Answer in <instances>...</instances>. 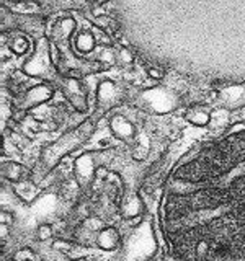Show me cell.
Here are the masks:
<instances>
[{"instance_id": "cell-1", "label": "cell", "mask_w": 245, "mask_h": 261, "mask_svg": "<svg viewBox=\"0 0 245 261\" xmlns=\"http://www.w3.org/2000/svg\"><path fill=\"white\" fill-rule=\"evenodd\" d=\"M162 227L178 261H245V126L177 163L163 190Z\"/></svg>"}, {"instance_id": "cell-2", "label": "cell", "mask_w": 245, "mask_h": 261, "mask_svg": "<svg viewBox=\"0 0 245 261\" xmlns=\"http://www.w3.org/2000/svg\"><path fill=\"white\" fill-rule=\"evenodd\" d=\"M96 124H98V121L92 116L85 119L84 122H80L77 127H74L69 133L62 134L59 139H56L54 142L47 144L44 149L41 150L35 168L31 170V178L43 179L44 176H47L62 162L64 157H67L72 152L80 149V147L93 136Z\"/></svg>"}, {"instance_id": "cell-3", "label": "cell", "mask_w": 245, "mask_h": 261, "mask_svg": "<svg viewBox=\"0 0 245 261\" xmlns=\"http://www.w3.org/2000/svg\"><path fill=\"white\" fill-rule=\"evenodd\" d=\"M131 101L134 106L141 108L145 113L151 114H168L175 111L182 105V98L177 92L167 87H152L145 90H139L133 96Z\"/></svg>"}, {"instance_id": "cell-4", "label": "cell", "mask_w": 245, "mask_h": 261, "mask_svg": "<svg viewBox=\"0 0 245 261\" xmlns=\"http://www.w3.org/2000/svg\"><path fill=\"white\" fill-rule=\"evenodd\" d=\"M23 72L30 77H41L44 80H57V65L53 61V44L49 38L41 36L36 39L35 53L24 62Z\"/></svg>"}, {"instance_id": "cell-5", "label": "cell", "mask_w": 245, "mask_h": 261, "mask_svg": "<svg viewBox=\"0 0 245 261\" xmlns=\"http://www.w3.org/2000/svg\"><path fill=\"white\" fill-rule=\"evenodd\" d=\"M126 96H128L126 90L121 85H118L116 82L113 80L100 82L96 90V106H95L93 118L96 121H100L106 113H110L111 110L118 108L119 105L125 103Z\"/></svg>"}, {"instance_id": "cell-6", "label": "cell", "mask_w": 245, "mask_h": 261, "mask_svg": "<svg viewBox=\"0 0 245 261\" xmlns=\"http://www.w3.org/2000/svg\"><path fill=\"white\" fill-rule=\"evenodd\" d=\"M103 157L102 150H92V152H84L74 163V175L79 186L82 190H90L93 185V179L96 175V170L100 167V160Z\"/></svg>"}, {"instance_id": "cell-7", "label": "cell", "mask_w": 245, "mask_h": 261, "mask_svg": "<svg viewBox=\"0 0 245 261\" xmlns=\"http://www.w3.org/2000/svg\"><path fill=\"white\" fill-rule=\"evenodd\" d=\"M54 96V88L49 84H38L35 87H31L18 96H15L13 100V110L18 113H24L31 108L43 105L49 101Z\"/></svg>"}, {"instance_id": "cell-8", "label": "cell", "mask_w": 245, "mask_h": 261, "mask_svg": "<svg viewBox=\"0 0 245 261\" xmlns=\"http://www.w3.org/2000/svg\"><path fill=\"white\" fill-rule=\"evenodd\" d=\"M59 87L69 103L80 113L88 110V95L84 84L77 77H62L59 79Z\"/></svg>"}, {"instance_id": "cell-9", "label": "cell", "mask_w": 245, "mask_h": 261, "mask_svg": "<svg viewBox=\"0 0 245 261\" xmlns=\"http://www.w3.org/2000/svg\"><path fill=\"white\" fill-rule=\"evenodd\" d=\"M110 129L113 136L119 141L133 145L136 141V127L126 116L122 114H113L110 118Z\"/></svg>"}, {"instance_id": "cell-10", "label": "cell", "mask_w": 245, "mask_h": 261, "mask_svg": "<svg viewBox=\"0 0 245 261\" xmlns=\"http://www.w3.org/2000/svg\"><path fill=\"white\" fill-rule=\"evenodd\" d=\"M217 100L223 103V106L227 110L242 108V106L245 105V84L226 87L223 90H219Z\"/></svg>"}, {"instance_id": "cell-11", "label": "cell", "mask_w": 245, "mask_h": 261, "mask_svg": "<svg viewBox=\"0 0 245 261\" xmlns=\"http://www.w3.org/2000/svg\"><path fill=\"white\" fill-rule=\"evenodd\" d=\"M74 30H76V20L70 18V16L61 18L59 21L54 23V27L51 30V39H49V41H51L54 46L67 44Z\"/></svg>"}, {"instance_id": "cell-12", "label": "cell", "mask_w": 245, "mask_h": 261, "mask_svg": "<svg viewBox=\"0 0 245 261\" xmlns=\"http://www.w3.org/2000/svg\"><path fill=\"white\" fill-rule=\"evenodd\" d=\"M2 176L15 185L31 179V171L18 162H5L2 165Z\"/></svg>"}, {"instance_id": "cell-13", "label": "cell", "mask_w": 245, "mask_h": 261, "mask_svg": "<svg viewBox=\"0 0 245 261\" xmlns=\"http://www.w3.org/2000/svg\"><path fill=\"white\" fill-rule=\"evenodd\" d=\"M185 119L188 122H191L193 126H198V127H204L208 126L211 122V110L209 106H204V105H194L191 108H188L185 111Z\"/></svg>"}, {"instance_id": "cell-14", "label": "cell", "mask_w": 245, "mask_h": 261, "mask_svg": "<svg viewBox=\"0 0 245 261\" xmlns=\"http://www.w3.org/2000/svg\"><path fill=\"white\" fill-rule=\"evenodd\" d=\"M96 243H98V247H100L102 250H106V251L116 250L119 247V243H121L119 232L114 227H105V228H102V232L98 233Z\"/></svg>"}, {"instance_id": "cell-15", "label": "cell", "mask_w": 245, "mask_h": 261, "mask_svg": "<svg viewBox=\"0 0 245 261\" xmlns=\"http://www.w3.org/2000/svg\"><path fill=\"white\" fill-rule=\"evenodd\" d=\"M95 36L90 31H80L76 36V49L80 54H88L95 49Z\"/></svg>"}, {"instance_id": "cell-16", "label": "cell", "mask_w": 245, "mask_h": 261, "mask_svg": "<svg viewBox=\"0 0 245 261\" xmlns=\"http://www.w3.org/2000/svg\"><path fill=\"white\" fill-rule=\"evenodd\" d=\"M93 23H95V27H98V28H100L102 31H105V33H108V35H111V36H119L121 27H119V23L116 20L111 18V16L100 15V16H96V18L93 20Z\"/></svg>"}, {"instance_id": "cell-17", "label": "cell", "mask_w": 245, "mask_h": 261, "mask_svg": "<svg viewBox=\"0 0 245 261\" xmlns=\"http://www.w3.org/2000/svg\"><path fill=\"white\" fill-rule=\"evenodd\" d=\"M41 5L35 0H20V2H15L12 5V12L21 13V15H35L39 13Z\"/></svg>"}, {"instance_id": "cell-18", "label": "cell", "mask_w": 245, "mask_h": 261, "mask_svg": "<svg viewBox=\"0 0 245 261\" xmlns=\"http://www.w3.org/2000/svg\"><path fill=\"white\" fill-rule=\"evenodd\" d=\"M8 47H10L15 54L21 56V54L30 51V41H28L27 36L16 35V36H12L10 39H8Z\"/></svg>"}, {"instance_id": "cell-19", "label": "cell", "mask_w": 245, "mask_h": 261, "mask_svg": "<svg viewBox=\"0 0 245 261\" xmlns=\"http://www.w3.org/2000/svg\"><path fill=\"white\" fill-rule=\"evenodd\" d=\"M151 149V144L147 141V137H141V139H136L134 144H133V159L141 162L147 157V152Z\"/></svg>"}, {"instance_id": "cell-20", "label": "cell", "mask_w": 245, "mask_h": 261, "mask_svg": "<svg viewBox=\"0 0 245 261\" xmlns=\"http://www.w3.org/2000/svg\"><path fill=\"white\" fill-rule=\"evenodd\" d=\"M134 62V54L128 47H119V51H116V64H119L121 67H129Z\"/></svg>"}, {"instance_id": "cell-21", "label": "cell", "mask_w": 245, "mask_h": 261, "mask_svg": "<svg viewBox=\"0 0 245 261\" xmlns=\"http://www.w3.org/2000/svg\"><path fill=\"white\" fill-rule=\"evenodd\" d=\"M98 62H100L103 67H111L113 64H116V51H113L111 47H105L100 53V57H98Z\"/></svg>"}, {"instance_id": "cell-22", "label": "cell", "mask_w": 245, "mask_h": 261, "mask_svg": "<svg viewBox=\"0 0 245 261\" xmlns=\"http://www.w3.org/2000/svg\"><path fill=\"white\" fill-rule=\"evenodd\" d=\"M53 227L51 225H47V224H43V225H39L38 227V239L41 240V242H46V240H49L53 237Z\"/></svg>"}, {"instance_id": "cell-23", "label": "cell", "mask_w": 245, "mask_h": 261, "mask_svg": "<svg viewBox=\"0 0 245 261\" xmlns=\"http://www.w3.org/2000/svg\"><path fill=\"white\" fill-rule=\"evenodd\" d=\"M147 73H149L151 79H155V80H160V79H163V75H165L160 67H154V65H151V67L147 69Z\"/></svg>"}, {"instance_id": "cell-24", "label": "cell", "mask_w": 245, "mask_h": 261, "mask_svg": "<svg viewBox=\"0 0 245 261\" xmlns=\"http://www.w3.org/2000/svg\"><path fill=\"white\" fill-rule=\"evenodd\" d=\"M12 222H13V216L8 211H4L2 212V224L4 225H12Z\"/></svg>"}, {"instance_id": "cell-25", "label": "cell", "mask_w": 245, "mask_h": 261, "mask_svg": "<svg viewBox=\"0 0 245 261\" xmlns=\"http://www.w3.org/2000/svg\"><path fill=\"white\" fill-rule=\"evenodd\" d=\"M95 2H96L98 5H103V4H106V2H108V0H95Z\"/></svg>"}, {"instance_id": "cell-26", "label": "cell", "mask_w": 245, "mask_h": 261, "mask_svg": "<svg viewBox=\"0 0 245 261\" xmlns=\"http://www.w3.org/2000/svg\"><path fill=\"white\" fill-rule=\"evenodd\" d=\"M51 261H62V259H59V258H51ZM79 261H85V259H79Z\"/></svg>"}, {"instance_id": "cell-27", "label": "cell", "mask_w": 245, "mask_h": 261, "mask_svg": "<svg viewBox=\"0 0 245 261\" xmlns=\"http://www.w3.org/2000/svg\"><path fill=\"white\" fill-rule=\"evenodd\" d=\"M15 2H20V0H15ZM35 2H38V0H35Z\"/></svg>"}]
</instances>
